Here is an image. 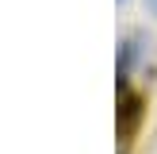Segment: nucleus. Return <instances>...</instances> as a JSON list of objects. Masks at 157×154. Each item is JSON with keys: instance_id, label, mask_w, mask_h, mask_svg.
Wrapping results in <instances>:
<instances>
[{"instance_id": "f257e3e1", "label": "nucleus", "mask_w": 157, "mask_h": 154, "mask_svg": "<svg viewBox=\"0 0 157 154\" xmlns=\"http://www.w3.org/2000/svg\"><path fill=\"white\" fill-rule=\"evenodd\" d=\"M150 8H153V15H157V0H150Z\"/></svg>"}]
</instances>
